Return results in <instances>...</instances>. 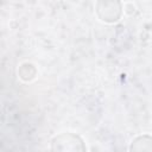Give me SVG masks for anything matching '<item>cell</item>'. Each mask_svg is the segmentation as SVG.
<instances>
[{"label": "cell", "instance_id": "obj_1", "mask_svg": "<svg viewBox=\"0 0 152 152\" xmlns=\"http://www.w3.org/2000/svg\"><path fill=\"white\" fill-rule=\"evenodd\" d=\"M51 152H87V147L80 135L66 132L52 139Z\"/></svg>", "mask_w": 152, "mask_h": 152}, {"label": "cell", "instance_id": "obj_2", "mask_svg": "<svg viewBox=\"0 0 152 152\" xmlns=\"http://www.w3.org/2000/svg\"><path fill=\"white\" fill-rule=\"evenodd\" d=\"M121 4L120 2H104L99 1L96 2V14L100 20L104 23H115L121 17Z\"/></svg>", "mask_w": 152, "mask_h": 152}, {"label": "cell", "instance_id": "obj_3", "mask_svg": "<svg viewBox=\"0 0 152 152\" xmlns=\"http://www.w3.org/2000/svg\"><path fill=\"white\" fill-rule=\"evenodd\" d=\"M129 152H151V138L148 134L137 137L131 146Z\"/></svg>", "mask_w": 152, "mask_h": 152}]
</instances>
